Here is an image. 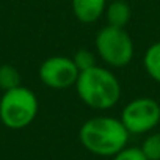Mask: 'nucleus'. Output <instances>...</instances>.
I'll return each mask as SVG.
<instances>
[{
  "label": "nucleus",
  "instance_id": "0eeeda50",
  "mask_svg": "<svg viewBox=\"0 0 160 160\" xmlns=\"http://www.w3.org/2000/svg\"><path fill=\"white\" fill-rule=\"evenodd\" d=\"M71 8L78 22L93 24L104 16L107 0H71Z\"/></svg>",
  "mask_w": 160,
  "mask_h": 160
},
{
  "label": "nucleus",
  "instance_id": "423d86ee",
  "mask_svg": "<svg viewBox=\"0 0 160 160\" xmlns=\"http://www.w3.org/2000/svg\"><path fill=\"white\" fill-rule=\"evenodd\" d=\"M39 80L50 90H68L75 85L80 71L69 57L55 55L46 58L39 66Z\"/></svg>",
  "mask_w": 160,
  "mask_h": 160
},
{
  "label": "nucleus",
  "instance_id": "1a4fd4ad",
  "mask_svg": "<svg viewBox=\"0 0 160 160\" xmlns=\"http://www.w3.org/2000/svg\"><path fill=\"white\" fill-rule=\"evenodd\" d=\"M143 66L154 82L160 83V41L151 44L143 55Z\"/></svg>",
  "mask_w": 160,
  "mask_h": 160
},
{
  "label": "nucleus",
  "instance_id": "20e7f679",
  "mask_svg": "<svg viewBox=\"0 0 160 160\" xmlns=\"http://www.w3.org/2000/svg\"><path fill=\"white\" fill-rule=\"evenodd\" d=\"M98 57L108 68H126L133 58V39L126 28L105 25L94 39Z\"/></svg>",
  "mask_w": 160,
  "mask_h": 160
},
{
  "label": "nucleus",
  "instance_id": "ddd939ff",
  "mask_svg": "<svg viewBox=\"0 0 160 160\" xmlns=\"http://www.w3.org/2000/svg\"><path fill=\"white\" fill-rule=\"evenodd\" d=\"M112 160H148L140 148H130L126 146L122 151H119L116 155L112 157Z\"/></svg>",
  "mask_w": 160,
  "mask_h": 160
},
{
  "label": "nucleus",
  "instance_id": "9b49d317",
  "mask_svg": "<svg viewBox=\"0 0 160 160\" xmlns=\"http://www.w3.org/2000/svg\"><path fill=\"white\" fill-rule=\"evenodd\" d=\"M140 149L148 160H160V132L148 133Z\"/></svg>",
  "mask_w": 160,
  "mask_h": 160
},
{
  "label": "nucleus",
  "instance_id": "6e6552de",
  "mask_svg": "<svg viewBox=\"0 0 160 160\" xmlns=\"http://www.w3.org/2000/svg\"><path fill=\"white\" fill-rule=\"evenodd\" d=\"M104 16H105L107 25L126 28V25L132 19V8L124 0H113V2L107 3Z\"/></svg>",
  "mask_w": 160,
  "mask_h": 160
},
{
  "label": "nucleus",
  "instance_id": "f257e3e1",
  "mask_svg": "<svg viewBox=\"0 0 160 160\" xmlns=\"http://www.w3.org/2000/svg\"><path fill=\"white\" fill-rule=\"evenodd\" d=\"M130 133L119 118L93 116L78 129V140L82 146L99 157H113L129 143Z\"/></svg>",
  "mask_w": 160,
  "mask_h": 160
},
{
  "label": "nucleus",
  "instance_id": "f03ea898",
  "mask_svg": "<svg viewBox=\"0 0 160 160\" xmlns=\"http://www.w3.org/2000/svg\"><path fill=\"white\" fill-rule=\"evenodd\" d=\"M74 87L78 99L98 112L113 108L121 99V83L118 77L108 68L99 64L80 72Z\"/></svg>",
  "mask_w": 160,
  "mask_h": 160
},
{
  "label": "nucleus",
  "instance_id": "39448f33",
  "mask_svg": "<svg viewBox=\"0 0 160 160\" xmlns=\"http://www.w3.org/2000/svg\"><path fill=\"white\" fill-rule=\"evenodd\" d=\"M130 135L151 133L160 124V104L152 98H137L127 102L119 116Z\"/></svg>",
  "mask_w": 160,
  "mask_h": 160
},
{
  "label": "nucleus",
  "instance_id": "7ed1b4c3",
  "mask_svg": "<svg viewBox=\"0 0 160 160\" xmlns=\"http://www.w3.org/2000/svg\"><path fill=\"white\" fill-rule=\"evenodd\" d=\"M38 108L36 94L21 85L10 91H3V96L0 98V121L11 130H21L35 121Z\"/></svg>",
  "mask_w": 160,
  "mask_h": 160
},
{
  "label": "nucleus",
  "instance_id": "9d476101",
  "mask_svg": "<svg viewBox=\"0 0 160 160\" xmlns=\"http://www.w3.org/2000/svg\"><path fill=\"white\" fill-rule=\"evenodd\" d=\"M21 87V74L19 71L11 64H2L0 66V90L10 91L13 88Z\"/></svg>",
  "mask_w": 160,
  "mask_h": 160
},
{
  "label": "nucleus",
  "instance_id": "f8f14e48",
  "mask_svg": "<svg viewBox=\"0 0 160 160\" xmlns=\"http://www.w3.org/2000/svg\"><path fill=\"white\" fill-rule=\"evenodd\" d=\"M72 60H74V63H75V66L80 72L98 66V53H94L90 49H78L74 53Z\"/></svg>",
  "mask_w": 160,
  "mask_h": 160
}]
</instances>
